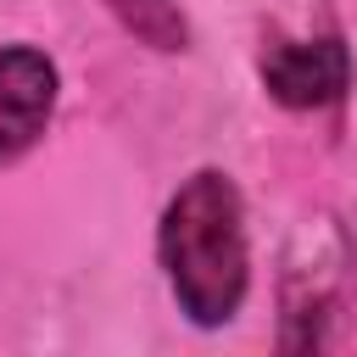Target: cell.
Listing matches in <instances>:
<instances>
[{
    "label": "cell",
    "instance_id": "cell-1",
    "mask_svg": "<svg viewBox=\"0 0 357 357\" xmlns=\"http://www.w3.org/2000/svg\"><path fill=\"white\" fill-rule=\"evenodd\" d=\"M156 257L178 312L195 329H223L240 312L251 257H245V206L229 173L201 167L167 195L156 223Z\"/></svg>",
    "mask_w": 357,
    "mask_h": 357
},
{
    "label": "cell",
    "instance_id": "cell-2",
    "mask_svg": "<svg viewBox=\"0 0 357 357\" xmlns=\"http://www.w3.org/2000/svg\"><path fill=\"white\" fill-rule=\"evenodd\" d=\"M257 73L279 106L318 112L351 89V50L340 39H268L257 56Z\"/></svg>",
    "mask_w": 357,
    "mask_h": 357
},
{
    "label": "cell",
    "instance_id": "cell-3",
    "mask_svg": "<svg viewBox=\"0 0 357 357\" xmlns=\"http://www.w3.org/2000/svg\"><path fill=\"white\" fill-rule=\"evenodd\" d=\"M56 106V61L33 45H0V162L39 139Z\"/></svg>",
    "mask_w": 357,
    "mask_h": 357
},
{
    "label": "cell",
    "instance_id": "cell-4",
    "mask_svg": "<svg viewBox=\"0 0 357 357\" xmlns=\"http://www.w3.org/2000/svg\"><path fill=\"white\" fill-rule=\"evenodd\" d=\"M112 17L151 50H184L190 45V22L178 11V0H106Z\"/></svg>",
    "mask_w": 357,
    "mask_h": 357
}]
</instances>
